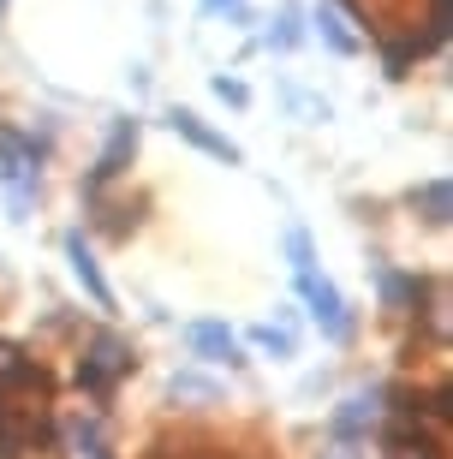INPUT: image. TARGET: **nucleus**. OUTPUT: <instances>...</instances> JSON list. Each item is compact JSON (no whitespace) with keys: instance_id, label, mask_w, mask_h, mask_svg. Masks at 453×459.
Returning <instances> with one entry per match:
<instances>
[{"instance_id":"10","label":"nucleus","mask_w":453,"mask_h":459,"mask_svg":"<svg viewBox=\"0 0 453 459\" xmlns=\"http://www.w3.org/2000/svg\"><path fill=\"white\" fill-rule=\"evenodd\" d=\"M412 209H418L430 227H448V215H453V186H448V179H430V186H418V191H412Z\"/></svg>"},{"instance_id":"11","label":"nucleus","mask_w":453,"mask_h":459,"mask_svg":"<svg viewBox=\"0 0 453 459\" xmlns=\"http://www.w3.org/2000/svg\"><path fill=\"white\" fill-rule=\"evenodd\" d=\"M66 442H72V454H78V459H114L96 418H72V424H66Z\"/></svg>"},{"instance_id":"3","label":"nucleus","mask_w":453,"mask_h":459,"mask_svg":"<svg viewBox=\"0 0 453 459\" xmlns=\"http://www.w3.org/2000/svg\"><path fill=\"white\" fill-rule=\"evenodd\" d=\"M132 370H137L132 346L119 341V334H96V341H90V352L78 358V388L108 394V388L119 382V376H132Z\"/></svg>"},{"instance_id":"8","label":"nucleus","mask_w":453,"mask_h":459,"mask_svg":"<svg viewBox=\"0 0 453 459\" xmlns=\"http://www.w3.org/2000/svg\"><path fill=\"white\" fill-rule=\"evenodd\" d=\"M376 418H382V394H353V400L335 411V436L340 442H358V436H370Z\"/></svg>"},{"instance_id":"13","label":"nucleus","mask_w":453,"mask_h":459,"mask_svg":"<svg viewBox=\"0 0 453 459\" xmlns=\"http://www.w3.org/2000/svg\"><path fill=\"white\" fill-rule=\"evenodd\" d=\"M251 341L263 346V352H274V358H292V328H274V323H263V328H251Z\"/></svg>"},{"instance_id":"2","label":"nucleus","mask_w":453,"mask_h":459,"mask_svg":"<svg viewBox=\"0 0 453 459\" xmlns=\"http://www.w3.org/2000/svg\"><path fill=\"white\" fill-rule=\"evenodd\" d=\"M292 281H299L304 305H310V316H317L322 334H328V341H346V334H353V316H346V299H340L335 281H328V274H317V263H299V269H292Z\"/></svg>"},{"instance_id":"1","label":"nucleus","mask_w":453,"mask_h":459,"mask_svg":"<svg viewBox=\"0 0 453 459\" xmlns=\"http://www.w3.org/2000/svg\"><path fill=\"white\" fill-rule=\"evenodd\" d=\"M36 161H42V150H36L30 137L6 132L0 137V186H6V204H13V221H24L30 215V197H36Z\"/></svg>"},{"instance_id":"12","label":"nucleus","mask_w":453,"mask_h":459,"mask_svg":"<svg viewBox=\"0 0 453 459\" xmlns=\"http://www.w3.org/2000/svg\"><path fill=\"white\" fill-rule=\"evenodd\" d=\"M317 30H322V42H328V48H335V54H358V36L346 30V24H340V18L328 13V6H322V13H317Z\"/></svg>"},{"instance_id":"9","label":"nucleus","mask_w":453,"mask_h":459,"mask_svg":"<svg viewBox=\"0 0 453 459\" xmlns=\"http://www.w3.org/2000/svg\"><path fill=\"white\" fill-rule=\"evenodd\" d=\"M370 274H376V292H382L388 310H418V299H423L418 274H400V269H388V263H376Z\"/></svg>"},{"instance_id":"7","label":"nucleus","mask_w":453,"mask_h":459,"mask_svg":"<svg viewBox=\"0 0 453 459\" xmlns=\"http://www.w3.org/2000/svg\"><path fill=\"white\" fill-rule=\"evenodd\" d=\"M66 263H72V274H78V287L96 299V310H114V292H108V281H101V263H96V251H90L84 238L72 233L66 238Z\"/></svg>"},{"instance_id":"18","label":"nucleus","mask_w":453,"mask_h":459,"mask_svg":"<svg viewBox=\"0 0 453 459\" xmlns=\"http://www.w3.org/2000/svg\"><path fill=\"white\" fill-rule=\"evenodd\" d=\"M0 6H6V0H0Z\"/></svg>"},{"instance_id":"5","label":"nucleus","mask_w":453,"mask_h":459,"mask_svg":"<svg viewBox=\"0 0 453 459\" xmlns=\"http://www.w3.org/2000/svg\"><path fill=\"white\" fill-rule=\"evenodd\" d=\"M185 346L203 358V364H245V352H239L233 328L215 323V316H203V323H185Z\"/></svg>"},{"instance_id":"16","label":"nucleus","mask_w":453,"mask_h":459,"mask_svg":"<svg viewBox=\"0 0 453 459\" xmlns=\"http://www.w3.org/2000/svg\"><path fill=\"white\" fill-rule=\"evenodd\" d=\"M215 96H221V102H233V108H245V102H251V90L239 84V78H215Z\"/></svg>"},{"instance_id":"14","label":"nucleus","mask_w":453,"mask_h":459,"mask_svg":"<svg viewBox=\"0 0 453 459\" xmlns=\"http://www.w3.org/2000/svg\"><path fill=\"white\" fill-rule=\"evenodd\" d=\"M173 400H209V406H215L221 388H215V382H203V376H173Z\"/></svg>"},{"instance_id":"4","label":"nucleus","mask_w":453,"mask_h":459,"mask_svg":"<svg viewBox=\"0 0 453 459\" xmlns=\"http://www.w3.org/2000/svg\"><path fill=\"white\" fill-rule=\"evenodd\" d=\"M132 155H137V119L126 114V119H114V132H108V143H101L96 168H90V179H84V197H96V191L108 186V179H119Z\"/></svg>"},{"instance_id":"17","label":"nucleus","mask_w":453,"mask_h":459,"mask_svg":"<svg viewBox=\"0 0 453 459\" xmlns=\"http://www.w3.org/2000/svg\"><path fill=\"white\" fill-rule=\"evenodd\" d=\"M203 13H233V18H245V13H239V0H203Z\"/></svg>"},{"instance_id":"15","label":"nucleus","mask_w":453,"mask_h":459,"mask_svg":"<svg viewBox=\"0 0 453 459\" xmlns=\"http://www.w3.org/2000/svg\"><path fill=\"white\" fill-rule=\"evenodd\" d=\"M269 48H299V13H281L269 24Z\"/></svg>"},{"instance_id":"6","label":"nucleus","mask_w":453,"mask_h":459,"mask_svg":"<svg viewBox=\"0 0 453 459\" xmlns=\"http://www.w3.org/2000/svg\"><path fill=\"white\" fill-rule=\"evenodd\" d=\"M168 126H173V132L185 137V143H191V150L215 155V161H227V168H233V161H239V143H227V137H221V132H209V126H203V119L191 114V108H173V114H168Z\"/></svg>"}]
</instances>
